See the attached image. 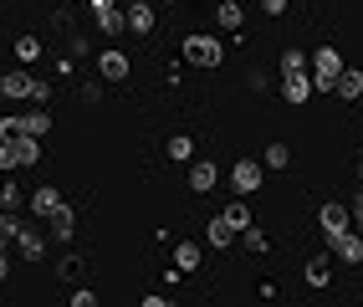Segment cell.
<instances>
[{"label":"cell","mask_w":363,"mask_h":307,"mask_svg":"<svg viewBox=\"0 0 363 307\" xmlns=\"http://www.w3.org/2000/svg\"><path fill=\"white\" fill-rule=\"evenodd\" d=\"M0 98H11V103H46L52 98V87H46L41 77H31L26 67H11V72H0Z\"/></svg>","instance_id":"obj_1"},{"label":"cell","mask_w":363,"mask_h":307,"mask_svg":"<svg viewBox=\"0 0 363 307\" xmlns=\"http://www.w3.org/2000/svg\"><path fill=\"white\" fill-rule=\"evenodd\" d=\"M184 62H189V67H200V72L220 67V62H225V46H220V36H205V31L184 36Z\"/></svg>","instance_id":"obj_2"},{"label":"cell","mask_w":363,"mask_h":307,"mask_svg":"<svg viewBox=\"0 0 363 307\" xmlns=\"http://www.w3.org/2000/svg\"><path fill=\"white\" fill-rule=\"evenodd\" d=\"M343 57H337V46H318L312 52V87L318 92H333V82H337V72H343Z\"/></svg>","instance_id":"obj_3"},{"label":"cell","mask_w":363,"mask_h":307,"mask_svg":"<svg viewBox=\"0 0 363 307\" xmlns=\"http://www.w3.org/2000/svg\"><path fill=\"white\" fill-rule=\"evenodd\" d=\"M261 184H266V164L261 159H235L230 164V190L235 195H256Z\"/></svg>","instance_id":"obj_4"},{"label":"cell","mask_w":363,"mask_h":307,"mask_svg":"<svg viewBox=\"0 0 363 307\" xmlns=\"http://www.w3.org/2000/svg\"><path fill=\"white\" fill-rule=\"evenodd\" d=\"M11 246L21 251V262H41V256H46V235H41L36 221L21 216V225H16V235H11Z\"/></svg>","instance_id":"obj_5"},{"label":"cell","mask_w":363,"mask_h":307,"mask_svg":"<svg viewBox=\"0 0 363 307\" xmlns=\"http://www.w3.org/2000/svg\"><path fill=\"white\" fill-rule=\"evenodd\" d=\"M328 251H333V262H343V267H363V235L353 225L337 230V235H328Z\"/></svg>","instance_id":"obj_6"},{"label":"cell","mask_w":363,"mask_h":307,"mask_svg":"<svg viewBox=\"0 0 363 307\" xmlns=\"http://www.w3.org/2000/svg\"><path fill=\"white\" fill-rule=\"evenodd\" d=\"M92 67H98V77H103V82H128V72H133L128 52H118V46H103V52L92 57Z\"/></svg>","instance_id":"obj_7"},{"label":"cell","mask_w":363,"mask_h":307,"mask_svg":"<svg viewBox=\"0 0 363 307\" xmlns=\"http://www.w3.org/2000/svg\"><path fill=\"white\" fill-rule=\"evenodd\" d=\"M215 184H220V164H215V159H189V190L210 195Z\"/></svg>","instance_id":"obj_8"},{"label":"cell","mask_w":363,"mask_h":307,"mask_svg":"<svg viewBox=\"0 0 363 307\" xmlns=\"http://www.w3.org/2000/svg\"><path fill=\"white\" fill-rule=\"evenodd\" d=\"M353 225V210L343 205V200H328L323 210H318V230L323 235H337V230H348Z\"/></svg>","instance_id":"obj_9"},{"label":"cell","mask_w":363,"mask_h":307,"mask_svg":"<svg viewBox=\"0 0 363 307\" xmlns=\"http://www.w3.org/2000/svg\"><path fill=\"white\" fill-rule=\"evenodd\" d=\"M57 205H62V190H57V184H36L26 210H31L36 221H52V216H57Z\"/></svg>","instance_id":"obj_10"},{"label":"cell","mask_w":363,"mask_h":307,"mask_svg":"<svg viewBox=\"0 0 363 307\" xmlns=\"http://www.w3.org/2000/svg\"><path fill=\"white\" fill-rule=\"evenodd\" d=\"M312 92H318V87H312L307 72H281V98H286V103H307Z\"/></svg>","instance_id":"obj_11"},{"label":"cell","mask_w":363,"mask_h":307,"mask_svg":"<svg viewBox=\"0 0 363 307\" xmlns=\"http://www.w3.org/2000/svg\"><path fill=\"white\" fill-rule=\"evenodd\" d=\"M46 230H52V241H62V246L72 241V235H77V216H72V205H67V200L57 205V216L46 221Z\"/></svg>","instance_id":"obj_12"},{"label":"cell","mask_w":363,"mask_h":307,"mask_svg":"<svg viewBox=\"0 0 363 307\" xmlns=\"http://www.w3.org/2000/svg\"><path fill=\"white\" fill-rule=\"evenodd\" d=\"M235 235H240V230H235V225H230L225 216H215V221L205 225V241H210L215 251H230V246H235Z\"/></svg>","instance_id":"obj_13"},{"label":"cell","mask_w":363,"mask_h":307,"mask_svg":"<svg viewBox=\"0 0 363 307\" xmlns=\"http://www.w3.org/2000/svg\"><path fill=\"white\" fill-rule=\"evenodd\" d=\"M333 92H337L343 103H358V98H363V72H358V67H343L337 82H333Z\"/></svg>","instance_id":"obj_14"},{"label":"cell","mask_w":363,"mask_h":307,"mask_svg":"<svg viewBox=\"0 0 363 307\" xmlns=\"http://www.w3.org/2000/svg\"><path fill=\"white\" fill-rule=\"evenodd\" d=\"M333 281V251H323V256H307V287H328Z\"/></svg>","instance_id":"obj_15"},{"label":"cell","mask_w":363,"mask_h":307,"mask_svg":"<svg viewBox=\"0 0 363 307\" xmlns=\"http://www.w3.org/2000/svg\"><path fill=\"white\" fill-rule=\"evenodd\" d=\"M11 154H16V169H31V164L41 159V144L31 133H21V138H11Z\"/></svg>","instance_id":"obj_16"},{"label":"cell","mask_w":363,"mask_h":307,"mask_svg":"<svg viewBox=\"0 0 363 307\" xmlns=\"http://www.w3.org/2000/svg\"><path fill=\"white\" fill-rule=\"evenodd\" d=\"M98 31H103V36L128 31V11H123V6H108V11H98Z\"/></svg>","instance_id":"obj_17"},{"label":"cell","mask_w":363,"mask_h":307,"mask_svg":"<svg viewBox=\"0 0 363 307\" xmlns=\"http://www.w3.org/2000/svg\"><path fill=\"white\" fill-rule=\"evenodd\" d=\"M164 154L174 159V164H189V159H195V138H189V133H174V138L164 144Z\"/></svg>","instance_id":"obj_18"},{"label":"cell","mask_w":363,"mask_h":307,"mask_svg":"<svg viewBox=\"0 0 363 307\" xmlns=\"http://www.w3.org/2000/svg\"><path fill=\"white\" fill-rule=\"evenodd\" d=\"M174 267H179L184 277L200 272V246H195V241H179V246H174Z\"/></svg>","instance_id":"obj_19"},{"label":"cell","mask_w":363,"mask_h":307,"mask_svg":"<svg viewBox=\"0 0 363 307\" xmlns=\"http://www.w3.org/2000/svg\"><path fill=\"white\" fill-rule=\"evenodd\" d=\"M220 216H225V221H230L235 230H246V225H251V210H246V195H235V200H230V205L220 210Z\"/></svg>","instance_id":"obj_20"},{"label":"cell","mask_w":363,"mask_h":307,"mask_svg":"<svg viewBox=\"0 0 363 307\" xmlns=\"http://www.w3.org/2000/svg\"><path fill=\"white\" fill-rule=\"evenodd\" d=\"M26 133H31V138H46V133H52V113H46V108H31V113H26Z\"/></svg>","instance_id":"obj_21"},{"label":"cell","mask_w":363,"mask_h":307,"mask_svg":"<svg viewBox=\"0 0 363 307\" xmlns=\"http://www.w3.org/2000/svg\"><path fill=\"white\" fill-rule=\"evenodd\" d=\"M21 133H26V113H0V138L11 144V138H21Z\"/></svg>","instance_id":"obj_22"},{"label":"cell","mask_w":363,"mask_h":307,"mask_svg":"<svg viewBox=\"0 0 363 307\" xmlns=\"http://www.w3.org/2000/svg\"><path fill=\"white\" fill-rule=\"evenodd\" d=\"M307 62H312V57L302 52V46H286V52H281V62H277V67H281V72H307Z\"/></svg>","instance_id":"obj_23"},{"label":"cell","mask_w":363,"mask_h":307,"mask_svg":"<svg viewBox=\"0 0 363 307\" xmlns=\"http://www.w3.org/2000/svg\"><path fill=\"white\" fill-rule=\"evenodd\" d=\"M261 164H266V169H286V164H292V149H286V144H266Z\"/></svg>","instance_id":"obj_24"},{"label":"cell","mask_w":363,"mask_h":307,"mask_svg":"<svg viewBox=\"0 0 363 307\" xmlns=\"http://www.w3.org/2000/svg\"><path fill=\"white\" fill-rule=\"evenodd\" d=\"M36 57H41V41H36V36H16V62L26 67V62H36Z\"/></svg>","instance_id":"obj_25"},{"label":"cell","mask_w":363,"mask_h":307,"mask_svg":"<svg viewBox=\"0 0 363 307\" xmlns=\"http://www.w3.org/2000/svg\"><path fill=\"white\" fill-rule=\"evenodd\" d=\"M215 21H220L225 31H240V6H235V0H220V11H215Z\"/></svg>","instance_id":"obj_26"},{"label":"cell","mask_w":363,"mask_h":307,"mask_svg":"<svg viewBox=\"0 0 363 307\" xmlns=\"http://www.w3.org/2000/svg\"><path fill=\"white\" fill-rule=\"evenodd\" d=\"M240 241H246V251H272V241H266V230H256V225H246V230H240Z\"/></svg>","instance_id":"obj_27"},{"label":"cell","mask_w":363,"mask_h":307,"mask_svg":"<svg viewBox=\"0 0 363 307\" xmlns=\"http://www.w3.org/2000/svg\"><path fill=\"white\" fill-rule=\"evenodd\" d=\"M16 225H21V210H6V205H0V246L16 235Z\"/></svg>","instance_id":"obj_28"},{"label":"cell","mask_w":363,"mask_h":307,"mask_svg":"<svg viewBox=\"0 0 363 307\" xmlns=\"http://www.w3.org/2000/svg\"><path fill=\"white\" fill-rule=\"evenodd\" d=\"M77 272H82V256H62L57 277H62V281H77Z\"/></svg>","instance_id":"obj_29"},{"label":"cell","mask_w":363,"mask_h":307,"mask_svg":"<svg viewBox=\"0 0 363 307\" xmlns=\"http://www.w3.org/2000/svg\"><path fill=\"white\" fill-rule=\"evenodd\" d=\"M0 205H6V210H21V184H0Z\"/></svg>","instance_id":"obj_30"},{"label":"cell","mask_w":363,"mask_h":307,"mask_svg":"<svg viewBox=\"0 0 363 307\" xmlns=\"http://www.w3.org/2000/svg\"><path fill=\"white\" fill-rule=\"evenodd\" d=\"M72 307H98V292H92V287H77V292H72Z\"/></svg>","instance_id":"obj_31"},{"label":"cell","mask_w":363,"mask_h":307,"mask_svg":"<svg viewBox=\"0 0 363 307\" xmlns=\"http://www.w3.org/2000/svg\"><path fill=\"white\" fill-rule=\"evenodd\" d=\"M246 87H251V92H261V87H272V77H266L261 67H251V72H246Z\"/></svg>","instance_id":"obj_32"},{"label":"cell","mask_w":363,"mask_h":307,"mask_svg":"<svg viewBox=\"0 0 363 307\" xmlns=\"http://www.w3.org/2000/svg\"><path fill=\"white\" fill-rule=\"evenodd\" d=\"M6 169H16V154H11L6 138H0V174H6Z\"/></svg>","instance_id":"obj_33"},{"label":"cell","mask_w":363,"mask_h":307,"mask_svg":"<svg viewBox=\"0 0 363 307\" xmlns=\"http://www.w3.org/2000/svg\"><path fill=\"white\" fill-rule=\"evenodd\" d=\"M353 230H358V235H363V190H358V195H353Z\"/></svg>","instance_id":"obj_34"},{"label":"cell","mask_w":363,"mask_h":307,"mask_svg":"<svg viewBox=\"0 0 363 307\" xmlns=\"http://www.w3.org/2000/svg\"><path fill=\"white\" fill-rule=\"evenodd\" d=\"M261 11L266 16H286V0H261Z\"/></svg>","instance_id":"obj_35"},{"label":"cell","mask_w":363,"mask_h":307,"mask_svg":"<svg viewBox=\"0 0 363 307\" xmlns=\"http://www.w3.org/2000/svg\"><path fill=\"white\" fill-rule=\"evenodd\" d=\"M164 6H174V0H164Z\"/></svg>","instance_id":"obj_36"},{"label":"cell","mask_w":363,"mask_h":307,"mask_svg":"<svg viewBox=\"0 0 363 307\" xmlns=\"http://www.w3.org/2000/svg\"><path fill=\"white\" fill-rule=\"evenodd\" d=\"M358 179H363V169H358Z\"/></svg>","instance_id":"obj_37"}]
</instances>
